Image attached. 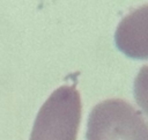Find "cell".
I'll return each mask as SVG.
<instances>
[{
    "label": "cell",
    "instance_id": "cell-1",
    "mask_svg": "<svg viewBox=\"0 0 148 140\" xmlns=\"http://www.w3.org/2000/svg\"><path fill=\"white\" fill-rule=\"evenodd\" d=\"M81 109L75 86L57 88L39 109L29 140H76Z\"/></svg>",
    "mask_w": 148,
    "mask_h": 140
},
{
    "label": "cell",
    "instance_id": "cell-2",
    "mask_svg": "<svg viewBox=\"0 0 148 140\" xmlns=\"http://www.w3.org/2000/svg\"><path fill=\"white\" fill-rule=\"evenodd\" d=\"M86 139L148 140V124L133 105L120 98H110L91 109Z\"/></svg>",
    "mask_w": 148,
    "mask_h": 140
},
{
    "label": "cell",
    "instance_id": "cell-4",
    "mask_svg": "<svg viewBox=\"0 0 148 140\" xmlns=\"http://www.w3.org/2000/svg\"><path fill=\"white\" fill-rule=\"evenodd\" d=\"M133 94L136 103L148 116V65L142 66L135 76Z\"/></svg>",
    "mask_w": 148,
    "mask_h": 140
},
{
    "label": "cell",
    "instance_id": "cell-3",
    "mask_svg": "<svg viewBox=\"0 0 148 140\" xmlns=\"http://www.w3.org/2000/svg\"><path fill=\"white\" fill-rule=\"evenodd\" d=\"M114 43L125 56L148 60V3L121 19L114 32Z\"/></svg>",
    "mask_w": 148,
    "mask_h": 140
}]
</instances>
